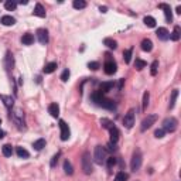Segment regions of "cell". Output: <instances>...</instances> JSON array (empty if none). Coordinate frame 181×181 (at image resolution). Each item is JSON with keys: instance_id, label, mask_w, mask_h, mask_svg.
<instances>
[{"instance_id": "cell-48", "label": "cell", "mask_w": 181, "mask_h": 181, "mask_svg": "<svg viewBox=\"0 0 181 181\" xmlns=\"http://www.w3.org/2000/svg\"><path fill=\"white\" fill-rule=\"evenodd\" d=\"M177 13H178V14H181V6H178V7H177Z\"/></svg>"}, {"instance_id": "cell-28", "label": "cell", "mask_w": 181, "mask_h": 181, "mask_svg": "<svg viewBox=\"0 0 181 181\" xmlns=\"http://www.w3.org/2000/svg\"><path fill=\"white\" fill-rule=\"evenodd\" d=\"M2 152H3V156L10 157L13 154V147L10 146V144H4L3 147H2Z\"/></svg>"}, {"instance_id": "cell-29", "label": "cell", "mask_w": 181, "mask_h": 181, "mask_svg": "<svg viewBox=\"0 0 181 181\" xmlns=\"http://www.w3.org/2000/svg\"><path fill=\"white\" fill-rule=\"evenodd\" d=\"M64 171H65V174H68V176H72V173H74V169H72V164H71L68 160L64 161Z\"/></svg>"}, {"instance_id": "cell-7", "label": "cell", "mask_w": 181, "mask_h": 181, "mask_svg": "<svg viewBox=\"0 0 181 181\" xmlns=\"http://www.w3.org/2000/svg\"><path fill=\"white\" fill-rule=\"evenodd\" d=\"M133 125H135V111L130 109L123 118V126L126 129H132Z\"/></svg>"}, {"instance_id": "cell-40", "label": "cell", "mask_w": 181, "mask_h": 181, "mask_svg": "<svg viewBox=\"0 0 181 181\" xmlns=\"http://www.w3.org/2000/svg\"><path fill=\"white\" fill-rule=\"evenodd\" d=\"M101 125H102L103 128H106V129H111L112 126H113V123H112L111 120H108V119H102L101 120Z\"/></svg>"}, {"instance_id": "cell-25", "label": "cell", "mask_w": 181, "mask_h": 181, "mask_svg": "<svg viewBox=\"0 0 181 181\" xmlns=\"http://www.w3.org/2000/svg\"><path fill=\"white\" fill-rule=\"evenodd\" d=\"M144 24L147 26V27H156V19H154V17H152V16H146L144 17Z\"/></svg>"}, {"instance_id": "cell-24", "label": "cell", "mask_w": 181, "mask_h": 181, "mask_svg": "<svg viewBox=\"0 0 181 181\" xmlns=\"http://www.w3.org/2000/svg\"><path fill=\"white\" fill-rule=\"evenodd\" d=\"M33 147L37 150V152H40V150H43V149L45 147V140L44 139H38V140H36L33 143Z\"/></svg>"}, {"instance_id": "cell-4", "label": "cell", "mask_w": 181, "mask_h": 181, "mask_svg": "<svg viewBox=\"0 0 181 181\" xmlns=\"http://www.w3.org/2000/svg\"><path fill=\"white\" fill-rule=\"evenodd\" d=\"M106 57H108V60L105 61V64H103V70H105V72H106L108 75H113L116 72V70H118L116 62L112 60L109 54H106Z\"/></svg>"}, {"instance_id": "cell-21", "label": "cell", "mask_w": 181, "mask_h": 181, "mask_svg": "<svg viewBox=\"0 0 181 181\" xmlns=\"http://www.w3.org/2000/svg\"><path fill=\"white\" fill-rule=\"evenodd\" d=\"M180 36H181L180 26H176V27H174V31L171 33V36H170V38H171L173 41H178V40H180Z\"/></svg>"}, {"instance_id": "cell-1", "label": "cell", "mask_w": 181, "mask_h": 181, "mask_svg": "<svg viewBox=\"0 0 181 181\" xmlns=\"http://www.w3.org/2000/svg\"><path fill=\"white\" fill-rule=\"evenodd\" d=\"M94 160L96 164H103L106 161V150L102 146H96L94 152Z\"/></svg>"}, {"instance_id": "cell-22", "label": "cell", "mask_w": 181, "mask_h": 181, "mask_svg": "<svg viewBox=\"0 0 181 181\" xmlns=\"http://www.w3.org/2000/svg\"><path fill=\"white\" fill-rule=\"evenodd\" d=\"M16 153H17V156L20 157V159H29V157H30V153L27 152L24 147H17Z\"/></svg>"}, {"instance_id": "cell-11", "label": "cell", "mask_w": 181, "mask_h": 181, "mask_svg": "<svg viewBox=\"0 0 181 181\" xmlns=\"http://www.w3.org/2000/svg\"><path fill=\"white\" fill-rule=\"evenodd\" d=\"M13 119H14V122H16L17 125H19V128H23L24 126V115H23V112L21 111H14V113H13Z\"/></svg>"}, {"instance_id": "cell-9", "label": "cell", "mask_w": 181, "mask_h": 181, "mask_svg": "<svg viewBox=\"0 0 181 181\" xmlns=\"http://www.w3.org/2000/svg\"><path fill=\"white\" fill-rule=\"evenodd\" d=\"M37 38H38V41H40V44H47L48 43V31L45 29H38Z\"/></svg>"}, {"instance_id": "cell-33", "label": "cell", "mask_w": 181, "mask_h": 181, "mask_svg": "<svg viewBox=\"0 0 181 181\" xmlns=\"http://www.w3.org/2000/svg\"><path fill=\"white\" fill-rule=\"evenodd\" d=\"M72 6H74V9H85L87 7V2L85 0H74V3H72Z\"/></svg>"}, {"instance_id": "cell-41", "label": "cell", "mask_w": 181, "mask_h": 181, "mask_svg": "<svg viewBox=\"0 0 181 181\" xmlns=\"http://www.w3.org/2000/svg\"><path fill=\"white\" fill-rule=\"evenodd\" d=\"M88 68H89V70H92V71H96L99 68V62H96V61L89 62V64H88Z\"/></svg>"}, {"instance_id": "cell-47", "label": "cell", "mask_w": 181, "mask_h": 181, "mask_svg": "<svg viewBox=\"0 0 181 181\" xmlns=\"http://www.w3.org/2000/svg\"><path fill=\"white\" fill-rule=\"evenodd\" d=\"M19 3H20V4H27V3H29V2H27V0H20Z\"/></svg>"}, {"instance_id": "cell-42", "label": "cell", "mask_w": 181, "mask_h": 181, "mask_svg": "<svg viewBox=\"0 0 181 181\" xmlns=\"http://www.w3.org/2000/svg\"><path fill=\"white\" fill-rule=\"evenodd\" d=\"M164 130H163V129H157L156 132H154V136H156L157 139H161V137H164Z\"/></svg>"}, {"instance_id": "cell-39", "label": "cell", "mask_w": 181, "mask_h": 181, "mask_svg": "<svg viewBox=\"0 0 181 181\" xmlns=\"http://www.w3.org/2000/svg\"><path fill=\"white\" fill-rule=\"evenodd\" d=\"M70 75H71L70 70H64V72L61 74V81H62V82H67L68 78H70Z\"/></svg>"}, {"instance_id": "cell-45", "label": "cell", "mask_w": 181, "mask_h": 181, "mask_svg": "<svg viewBox=\"0 0 181 181\" xmlns=\"http://www.w3.org/2000/svg\"><path fill=\"white\" fill-rule=\"evenodd\" d=\"M99 10H101V12H102V13H106L108 7H106V6H101V7H99Z\"/></svg>"}, {"instance_id": "cell-16", "label": "cell", "mask_w": 181, "mask_h": 181, "mask_svg": "<svg viewBox=\"0 0 181 181\" xmlns=\"http://www.w3.org/2000/svg\"><path fill=\"white\" fill-rule=\"evenodd\" d=\"M34 16L41 17V19H44V17H45V9L43 7V4H40V3L36 4V9H34Z\"/></svg>"}, {"instance_id": "cell-17", "label": "cell", "mask_w": 181, "mask_h": 181, "mask_svg": "<svg viewBox=\"0 0 181 181\" xmlns=\"http://www.w3.org/2000/svg\"><path fill=\"white\" fill-rule=\"evenodd\" d=\"M142 50L146 51V53H150L153 50V43L152 40H149V38H144L143 41H142Z\"/></svg>"}, {"instance_id": "cell-2", "label": "cell", "mask_w": 181, "mask_h": 181, "mask_svg": "<svg viewBox=\"0 0 181 181\" xmlns=\"http://www.w3.org/2000/svg\"><path fill=\"white\" fill-rule=\"evenodd\" d=\"M142 161H143V157H142V152H140L139 149H137V150H135V153H133V156H132V161H130V169H132L133 171H137V170L142 167Z\"/></svg>"}, {"instance_id": "cell-20", "label": "cell", "mask_w": 181, "mask_h": 181, "mask_svg": "<svg viewBox=\"0 0 181 181\" xmlns=\"http://www.w3.org/2000/svg\"><path fill=\"white\" fill-rule=\"evenodd\" d=\"M112 88H113V82H103L101 85V88H99V92L103 95V94H106V92H109Z\"/></svg>"}, {"instance_id": "cell-13", "label": "cell", "mask_w": 181, "mask_h": 181, "mask_svg": "<svg viewBox=\"0 0 181 181\" xmlns=\"http://www.w3.org/2000/svg\"><path fill=\"white\" fill-rule=\"evenodd\" d=\"M4 65H6L7 71H12V70H13V67H14V58H13V54H12V53H7V54H6Z\"/></svg>"}, {"instance_id": "cell-10", "label": "cell", "mask_w": 181, "mask_h": 181, "mask_svg": "<svg viewBox=\"0 0 181 181\" xmlns=\"http://www.w3.org/2000/svg\"><path fill=\"white\" fill-rule=\"evenodd\" d=\"M159 7L164 10L166 20H167V23H171V21H173V13H171V7H170L169 4H166V3H160V4H159Z\"/></svg>"}, {"instance_id": "cell-27", "label": "cell", "mask_w": 181, "mask_h": 181, "mask_svg": "<svg viewBox=\"0 0 181 181\" xmlns=\"http://www.w3.org/2000/svg\"><path fill=\"white\" fill-rule=\"evenodd\" d=\"M2 101L4 102V105L10 109V108H13V105H14V101H13L12 96H6V95H2Z\"/></svg>"}, {"instance_id": "cell-46", "label": "cell", "mask_w": 181, "mask_h": 181, "mask_svg": "<svg viewBox=\"0 0 181 181\" xmlns=\"http://www.w3.org/2000/svg\"><path fill=\"white\" fill-rule=\"evenodd\" d=\"M3 137H4V132L0 129V139H3Z\"/></svg>"}, {"instance_id": "cell-23", "label": "cell", "mask_w": 181, "mask_h": 181, "mask_svg": "<svg viewBox=\"0 0 181 181\" xmlns=\"http://www.w3.org/2000/svg\"><path fill=\"white\" fill-rule=\"evenodd\" d=\"M55 70H57V62H48V64L44 67L45 74H53Z\"/></svg>"}, {"instance_id": "cell-35", "label": "cell", "mask_w": 181, "mask_h": 181, "mask_svg": "<svg viewBox=\"0 0 181 181\" xmlns=\"http://www.w3.org/2000/svg\"><path fill=\"white\" fill-rule=\"evenodd\" d=\"M147 65V64H146V61H143V60H140V58H136V62H135V68L136 70H143L144 67Z\"/></svg>"}, {"instance_id": "cell-31", "label": "cell", "mask_w": 181, "mask_h": 181, "mask_svg": "<svg viewBox=\"0 0 181 181\" xmlns=\"http://www.w3.org/2000/svg\"><path fill=\"white\" fill-rule=\"evenodd\" d=\"M177 96H178V89H174L173 92H171V99H170V109H173V108L176 106Z\"/></svg>"}, {"instance_id": "cell-30", "label": "cell", "mask_w": 181, "mask_h": 181, "mask_svg": "<svg viewBox=\"0 0 181 181\" xmlns=\"http://www.w3.org/2000/svg\"><path fill=\"white\" fill-rule=\"evenodd\" d=\"M149 101H150V94H149V90H146L143 94V105H142V109L146 111L149 106Z\"/></svg>"}, {"instance_id": "cell-49", "label": "cell", "mask_w": 181, "mask_h": 181, "mask_svg": "<svg viewBox=\"0 0 181 181\" xmlns=\"http://www.w3.org/2000/svg\"><path fill=\"white\" fill-rule=\"evenodd\" d=\"M0 125H2V120H0Z\"/></svg>"}, {"instance_id": "cell-32", "label": "cell", "mask_w": 181, "mask_h": 181, "mask_svg": "<svg viewBox=\"0 0 181 181\" xmlns=\"http://www.w3.org/2000/svg\"><path fill=\"white\" fill-rule=\"evenodd\" d=\"M128 178H129L128 173H125V171H119V173L116 174L115 181H128Z\"/></svg>"}, {"instance_id": "cell-14", "label": "cell", "mask_w": 181, "mask_h": 181, "mask_svg": "<svg viewBox=\"0 0 181 181\" xmlns=\"http://www.w3.org/2000/svg\"><path fill=\"white\" fill-rule=\"evenodd\" d=\"M109 133H111V142L116 144L118 143V140H119V130H118V128H116L115 125L109 129Z\"/></svg>"}, {"instance_id": "cell-37", "label": "cell", "mask_w": 181, "mask_h": 181, "mask_svg": "<svg viewBox=\"0 0 181 181\" xmlns=\"http://www.w3.org/2000/svg\"><path fill=\"white\" fill-rule=\"evenodd\" d=\"M157 70H159V61H154L152 64V70H150V74H152V77H154V75L157 74Z\"/></svg>"}, {"instance_id": "cell-3", "label": "cell", "mask_w": 181, "mask_h": 181, "mask_svg": "<svg viewBox=\"0 0 181 181\" xmlns=\"http://www.w3.org/2000/svg\"><path fill=\"white\" fill-rule=\"evenodd\" d=\"M177 125H178V122L176 118H167V119L163 120V130L169 133H173L177 130Z\"/></svg>"}, {"instance_id": "cell-26", "label": "cell", "mask_w": 181, "mask_h": 181, "mask_svg": "<svg viewBox=\"0 0 181 181\" xmlns=\"http://www.w3.org/2000/svg\"><path fill=\"white\" fill-rule=\"evenodd\" d=\"M103 44L106 45L108 48H112V50H115L116 47H118V43H116L113 38H105V40H103Z\"/></svg>"}, {"instance_id": "cell-43", "label": "cell", "mask_w": 181, "mask_h": 181, "mask_svg": "<svg viewBox=\"0 0 181 181\" xmlns=\"http://www.w3.org/2000/svg\"><path fill=\"white\" fill-rule=\"evenodd\" d=\"M58 157H60V153H57V154L53 157V160H51V167H55V164H57V161H58Z\"/></svg>"}, {"instance_id": "cell-18", "label": "cell", "mask_w": 181, "mask_h": 181, "mask_svg": "<svg viewBox=\"0 0 181 181\" xmlns=\"http://www.w3.org/2000/svg\"><path fill=\"white\" fill-rule=\"evenodd\" d=\"M21 43L24 45H31L34 43V36L30 33H26L23 37H21Z\"/></svg>"}, {"instance_id": "cell-6", "label": "cell", "mask_w": 181, "mask_h": 181, "mask_svg": "<svg viewBox=\"0 0 181 181\" xmlns=\"http://www.w3.org/2000/svg\"><path fill=\"white\" fill-rule=\"evenodd\" d=\"M156 120H157V115H147V118H144L143 122H142L140 130H142V132H146L147 129H150L153 125H154Z\"/></svg>"}, {"instance_id": "cell-19", "label": "cell", "mask_w": 181, "mask_h": 181, "mask_svg": "<svg viewBox=\"0 0 181 181\" xmlns=\"http://www.w3.org/2000/svg\"><path fill=\"white\" fill-rule=\"evenodd\" d=\"M0 21H2V24L3 26H13L14 23H16V19L12 17V16H3Z\"/></svg>"}, {"instance_id": "cell-34", "label": "cell", "mask_w": 181, "mask_h": 181, "mask_svg": "<svg viewBox=\"0 0 181 181\" xmlns=\"http://www.w3.org/2000/svg\"><path fill=\"white\" fill-rule=\"evenodd\" d=\"M4 7H6V10H9V12H13V10L17 7V3L16 2H12V0H7V2L4 3Z\"/></svg>"}, {"instance_id": "cell-5", "label": "cell", "mask_w": 181, "mask_h": 181, "mask_svg": "<svg viewBox=\"0 0 181 181\" xmlns=\"http://www.w3.org/2000/svg\"><path fill=\"white\" fill-rule=\"evenodd\" d=\"M82 170L85 174H90L94 171V169H92V161H90V154L88 152L84 153V156H82Z\"/></svg>"}, {"instance_id": "cell-36", "label": "cell", "mask_w": 181, "mask_h": 181, "mask_svg": "<svg viewBox=\"0 0 181 181\" xmlns=\"http://www.w3.org/2000/svg\"><path fill=\"white\" fill-rule=\"evenodd\" d=\"M132 53H133V48H129L123 53V58H125V62H126V64H129L130 60H132Z\"/></svg>"}, {"instance_id": "cell-12", "label": "cell", "mask_w": 181, "mask_h": 181, "mask_svg": "<svg viewBox=\"0 0 181 181\" xmlns=\"http://www.w3.org/2000/svg\"><path fill=\"white\" fill-rule=\"evenodd\" d=\"M156 36L160 38L161 41H167V40L170 38L169 30L164 29V27H159V29H157V31H156Z\"/></svg>"}, {"instance_id": "cell-44", "label": "cell", "mask_w": 181, "mask_h": 181, "mask_svg": "<svg viewBox=\"0 0 181 181\" xmlns=\"http://www.w3.org/2000/svg\"><path fill=\"white\" fill-rule=\"evenodd\" d=\"M108 150H109V152H115L116 150V147H115V143H112V142H109V143H108Z\"/></svg>"}, {"instance_id": "cell-15", "label": "cell", "mask_w": 181, "mask_h": 181, "mask_svg": "<svg viewBox=\"0 0 181 181\" xmlns=\"http://www.w3.org/2000/svg\"><path fill=\"white\" fill-rule=\"evenodd\" d=\"M48 112L53 118H58V115H60V106H58V103H51L48 106Z\"/></svg>"}, {"instance_id": "cell-38", "label": "cell", "mask_w": 181, "mask_h": 181, "mask_svg": "<svg viewBox=\"0 0 181 181\" xmlns=\"http://www.w3.org/2000/svg\"><path fill=\"white\" fill-rule=\"evenodd\" d=\"M106 164H108L109 169L115 167V166H116V159H115V157H108V159H106Z\"/></svg>"}, {"instance_id": "cell-8", "label": "cell", "mask_w": 181, "mask_h": 181, "mask_svg": "<svg viewBox=\"0 0 181 181\" xmlns=\"http://www.w3.org/2000/svg\"><path fill=\"white\" fill-rule=\"evenodd\" d=\"M60 130H61V140H68L71 136V132H70V128H68V125L64 122V120H60Z\"/></svg>"}]
</instances>
